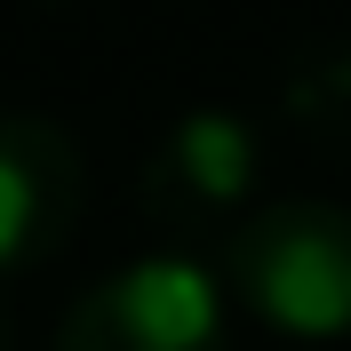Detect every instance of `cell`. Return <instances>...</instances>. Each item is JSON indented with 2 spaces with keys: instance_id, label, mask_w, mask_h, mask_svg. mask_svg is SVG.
Returning a JSON list of instances; mask_svg holds the SVG:
<instances>
[{
  "instance_id": "cell-1",
  "label": "cell",
  "mask_w": 351,
  "mask_h": 351,
  "mask_svg": "<svg viewBox=\"0 0 351 351\" xmlns=\"http://www.w3.org/2000/svg\"><path fill=\"white\" fill-rule=\"evenodd\" d=\"M232 287L263 328L328 343L351 335V208L271 199L232 232Z\"/></svg>"
},
{
  "instance_id": "cell-2",
  "label": "cell",
  "mask_w": 351,
  "mask_h": 351,
  "mask_svg": "<svg viewBox=\"0 0 351 351\" xmlns=\"http://www.w3.org/2000/svg\"><path fill=\"white\" fill-rule=\"evenodd\" d=\"M56 351H232L223 287L184 256H144L64 311Z\"/></svg>"
},
{
  "instance_id": "cell-3",
  "label": "cell",
  "mask_w": 351,
  "mask_h": 351,
  "mask_svg": "<svg viewBox=\"0 0 351 351\" xmlns=\"http://www.w3.org/2000/svg\"><path fill=\"white\" fill-rule=\"evenodd\" d=\"M80 199H88L80 144L40 112H0V280L56 256L80 223Z\"/></svg>"
},
{
  "instance_id": "cell-4",
  "label": "cell",
  "mask_w": 351,
  "mask_h": 351,
  "mask_svg": "<svg viewBox=\"0 0 351 351\" xmlns=\"http://www.w3.org/2000/svg\"><path fill=\"white\" fill-rule=\"evenodd\" d=\"M256 192V136L232 112H192L160 136V152L144 160V216L168 232H199V223L240 216Z\"/></svg>"
},
{
  "instance_id": "cell-5",
  "label": "cell",
  "mask_w": 351,
  "mask_h": 351,
  "mask_svg": "<svg viewBox=\"0 0 351 351\" xmlns=\"http://www.w3.org/2000/svg\"><path fill=\"white\" fill-rule=\"evenodd\" d=\"M287 120L328 144V152H351V56H319L287 80Z\"/></svg>"
}]
</instances>
